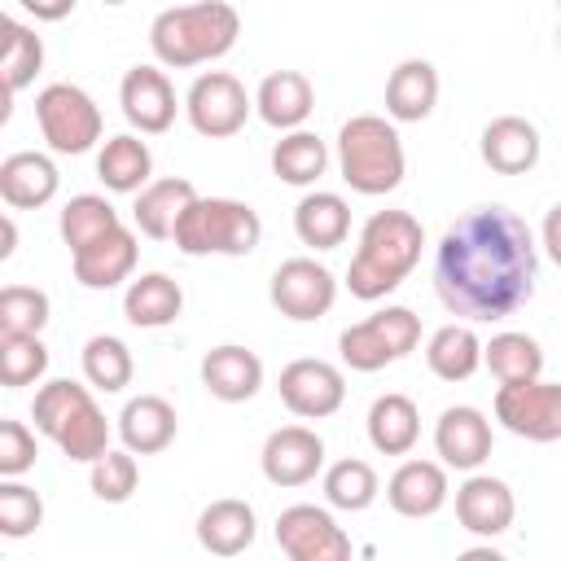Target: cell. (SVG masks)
Listing matches in <instances>:
<instances>
[{"label": "cell", "instance_id": "cell-1", "mask_svg": "<svg viewBox=\"0 0 561 561\" xmlns=\"http://www.w3.org/2000/svg\"><path fill=\"white\" fill-rule=\"evenodd\" d=\"M535 232L508 206H478L460 215L434 250V294L469 324L517 316L535 294Z\"/></svg>", "mask_w": 561, "mask_h": 561}, {"label": "cell", "instance_id": "cell-2", "mask_svg": "<svg viewBox=\"0 0 561 561\" xmlns=\"http://www.w3.org/2000/svg\"><path fill=\"white\" fill-rule=\"evenodd\" d=\"M421 245H425V228L412 210H373L359 228V245L346 267L351 298L377 302L394 294L421 263Z\"/></svg>", "mask_w": 561, "mask_h": 561}, {"label": "cell", "instance_id": "cell-3", "mask_svg": "<svg viewBox=\"0 0 561 561\" xmlns=\"http://www.w3.org/2000/svg\"><path fill=\"white\" fill-rule=\"evenodd\" d=\"M237 35H241V13L228 0H197V4L162 9L149 26V48L158 66L188 70L232 53Z\"/></svg>", "mask_w": 561, "mask_h": 561}, {"label": "cell", "instance_id": "cell-4", "mask_svg": "<svg viewBox=\"0 0 561 561\" xmlns=\"http://www.w3.org/2000/svg\"><path fill=\"white\" fill-rule=\"evenodd\" d=\"M31 421L35 430L61 447L66 460H79V465H92L101 451H110V421L105 412L96 408L92 390L70 381V377H53L35 390V403H31Z\"/></svg>", "mask_w": 561, "mask_h": 561}, {"label": "cell", "instance_id": "cell-5", "mask_svg": "<svg viewBox=\"0 0 561 561\" xmlns=\"http://www.w3.org/2000/svg\"><path fill=\"white\" fill-rule=\"evenodd\" d=\"M337 171H342L346 188L359 197L394 193L403 184V171H408L394 118H381V114L346 118L337 131Z\"/></svg>", "mask_w": 561, "mask_h": 561}, {"label": "cell", "instance_id": "cell-6", "mask_svg": "<svg viewBox=\"0 0 561 561\" xmlns=\"http://www.w3.org/2000/svg\"><path fill=\"white\" fill-rule=\"evenodd\" d=\"M171 241L188 259H206V254L241 259L263 241V219L254 206H245L237 197H193L188 210L180 215Z\"/></svg>", "mask_w": 561, "mask_h": 561}, {"label": "cell", "instance_id": "cell-7", "mask_svg": "<svg viewBox=\"0 0 561 561\" xmlns=\"http://www.w3.org/2000/svg\"><path fill=\"white\" fill-rule=\"evenodd\" d=\"M416 342H421V316L408 307H381V311L342 329L337 355L351 373H377V368L412 355Z\"/></svg>", "mask_w": 561, "mask_h": 561}, {"label": "cell", "instance_id": "cell-8", "mask_svg": "<svg viewBox=\"0 0 561 561\" xmlns=\"http://www.w3.org/2000/svg\"><path fill=\"white\" fill-rule=\"evenodd\" d=\"M35 123H39V136L48 140V149L70 153V158L88 153L105 131L96 101L79 83H48L35 96Z\"/></svg>", "mask_w": 561, "mask_h": 561}, {"label": "cell", "instance_id": "cell-9", "mask_svg": "<svg viewBox=\"0 0 561 561\" xmlns=\"http://www.w3.org/2000/svg\"><path fill=\"white\" fill-rule=\"evenodd\" d=\"M254 110V96L245 92V83L228 70H206L193 79V88L184 92V114L193 123L197 136L206 140H228L245 127Z\"/></svg>", "mask_w": 561, "mask_h": 561}, {"label": "cell", "instance_id": "cell-10", "mask_svg": "<svg viewBox=\"0 0 561 561\" xmlns=\"http://www.w3.org/2000/svg\"><path fill=\"white\" fill-rule=\"evenodd\" d=\"M495 421L526 438V443H552L561 438V386L530 377V381H500L495 390Z\"/></svg>", "mask_w": 561, "mask_h": 561}, {"label": "cell", "instance_id": "cell-11", "mask_svg": "<svg viewBox=\"0 0 561 561\" xmlns=\"http://www.w3.org/2000/svg\"><path fill=\"white\" fill-rule=\"evenodd\" d=\"M267 294H272V307H276L285 320L311 324V320H320V316L333 311V302H337V280H333V272H329L324 263L298 254V259H285V263L272 272Z\"/></svg>", "mask_w": 561, "mask_h": 561}, {"label": "cell", "instance_id": "cell-12", "mask_svg": "<svg viewBox=\"0 0 561 561\" xmlns=\"http://www.w3.org/2000/svg\"><path fill=\"white\" fill-rule=\"evenodd\" d=\"M276 548L289 561H346L351 535L320 504H289L276 517Z\"/></svg>", "mask_w": 561, "mask_h": 561}, {"label": "cell", "instance_id": "cell-13", "mask_svg": "<svg viewBox=\"0 0 561 561\" xmlns=\"http://www.w3.org/2000/svg\"><path fill=\"white\" fill-rule=\"evenodd\" d=\"M280 403L302 421H324L346 403V377L329 359H294L280 368Z\"/></svg>", "mask_w": 561, "mask_h": 561}, {"label": "cell", "instance_id": "cell-14", "mask_svg": "<svg viewBox=\"0 0 561 561\" xmlns=\"http://www.w3.org/2000/svg\"><path fill=\"white\" fill-rule=\"evenodd\" d=\"M259 465L272 486H307L316 473H324V438L307 425H280L267 434Z\"/></svg>", "mask_w": 561, "mask_h": 561}, {"label": "cell", "instance_id": "cell-15", "mask_svg": "<svg viewBox=\"0 0 561 561\" xmlns=\"http://www.w3.org/2000/svg\"><path fill=\"white\" fill-rule=\"evenodd\" d=\"M118 105L123 118L140 131V136H162L175 123V88L167 79L162 66H131L118 83Z\"/></svg>", "mask_w": 561, "mask_h": 561}, {"label": "cell", "instance_id": "cell-16", "mask_svg": "<svg viewBox=\"0 0 561 561\" xmlns=\"http://www.w3.org/2000/svg\"><path fill=\"white\" fill-rule=\"evenodd\" d=\"M517 517V500H513V486L504 478H491V473H469L460 486H456V522L460 530L478 535V539H495L513 526Z\"/></svg>", "mask_w": 561, "mask_h": 561}, {"label": "cell", "instance_id": "cell-17", "mask_svg": "<svg viewBox=\"0 0 561 561\" xmlns=\"http://www.w3.org/2000/svg\"><path fill=\"white\" fill-rule=\"evenodd\" d=\"M434 451L447 469H460V473H473L486 465L491 456V421L482 408L473 403H456V408H443L438 425H434Z\"/></svg>", "mask_w": 561, "mask_h": 561}, {"label": "cell", "instance_id": "cell-18", "mask_svg": "<svg viewBox=\"0 0 561 561\" xmlns=\"http://www.w3.org/2000/svg\"><path fill=\"white\" fill-rule=\"evenodd\" d=\"M478 153L482 162L495 171V175H526L535 171L539 153H543V140H539V127L522 114H500L482 127V140H478Z\"/></svg>", "mask_w": 561, "mask_h": 561}, {"label": "cell", "instance_id": "cell-19", "mask_svg": "<svg viewBox=\"0 0 561 561\" xmlns=\"http://www.w3.org/2000/svg\"><path fill=\"white\" fill-rule=\"evenodd\" d=\"M136 259H140L136 232L127 224H118L105 237H96L92 245H83L79 254H70V267H75V280L83 289H114V285L131 280Z\"/></svg>", "mask_w": 561, "mask_h": 561}, {"label": "cell", "instance_id": "cell-20", "mask_svg": "<svg viewBox=\"0 0 561 561\" xmlns=\"http://www.w3.org/2000/svg\"><path fill=\"white\" fill-rule=\"evenodd\" d=\"M447 495H451V482L443 460H403L386 482V504L412 522L434 517L447 504Z\"/></svg>", "mask_w": 561, "mask_h": 561}, {"label": "cell", "instance_id": "cell-21", "mask_svg": "<svg viewBox=\"0 0 561 561\" xmlns=\"http://www.w3.org/2000/svg\"><path fill=\"white\" fill-rule=\"evenodd\" d=\"M202 386L219 403H245L263 386V359L250 346L224 342V346L202 355Z\"/></svg>", "mask_w": 561, "mask_h": 561}, {"label": "cell", "instance_id": "cell-22", "mask_svg": "<svg viewBox=\"0 0 561 561\" xmlns=\"http://www.w3.org/2000/svg\"><path fill=\"white\" fill-rule=\"evenodd\" d=\"M57 162L39 149H18L0 162V197L13 210H39L57 197Z\"/></svg>", "mask_w": 561, "mask_h": 561}, {"label": "cell", "instance_id": "cell-23", "mask_svg": "<svg viewBox=\"0 0 561 561\" xmlns=\"http://www.w3.org/2000/svg\"><path fill=\"white\" fill-rule=\"evenodd\" d=\"M254 110L272 131H294L316 110V88L302 70H272L254 92Z\"/></svg>", "mask_w": 561, "mask_h": 561}, {"label": "cell", "instance_id": "cell-24", "mask_svg": "<svg viewBox=\"0 0 561 561\" xmlns=\"http://www.w3.org/2000/svg\"><path fill=\"white\" fill-rule=\"evenodd\" d=\"M175 430H180V416H175V408L162 394H136L118 412V438L136 456L167 451L175 443Z\"/></svg>", "mask_w": 561, "mask_h": 561}, {"label": "cell", "instance_id": "cell-25", "mask_svg": "<svg viewBox=\"0 0 561 561\" xmlns=\"http://www.w3.org/2000/svg\"><path fill=\"white\" fill-rule=\"evenodd\" d=\"M259 535V517L245 500L237 495H224V500H210L202 513H197V543L210 552V557H241Z\"/></svg>", "mask_w": 561, "mask_h": 561}, {"label": "cell", "instance_id": "cell-26", "mask_svg": "<svg viewBox=\"0 0 561 561\" xmlns=\"http://www.w3.org/2000/svg\"><path fill=\"white\" fill-rule=\"evenodd\" d=\"M193 197H197V188H193V180H184V175L149 180V184L136 193L131 219H136V228H140L149 241H171V237H175V224H180V215L188 210Z\"/></svg>", "mask_w": 561, "mask_h": 561}, {"label": "cell", "instance_id": "cell-27", "mask_svg": "<svg viewBox=\"0 0 561 561\" xmlns=\"http://www.w3.org/2000/svg\"><path fill=\"white\" fill-rule=\"evenodd\" d=\"M438 105V70L425 57H408L386 79V114L394 123H421Z\"/></svg>", "mask_w": 561, "mask_h": 561}, {"label": "cell", "instance_id": "cell-28", "mask_svg": "<svg viewBox=\"0 0 561 561\" xmlns=\"http://www.w3.org/2000/svg\"><path fill=\"white\" fill-rule=\"evenodd\" d=\"M294 232L311 250H337L351 232V206L342 193L316 188L294 206Z\"/></svg>", "mask_w": 561, "mask_h": 561}, {"label": "cell", "instance_id": "cell-29", "mask_svg": "<svg viewBox=\"0 0 561 561\" xmlns=\"http://www.w3.org/2000/svg\"><path fill=\"white\" fill-rule=\"evenodd\" d=\"M184 311V289L167 272H145L123 294V316L136 329H167Z\"/></svg>", "mask_w": 561, "mask_h": 561}, {"label": "cell", "instance_id": "cell-30", "mask_svg": "<svg viewBox=\"0 0 561 561\" xmlns=\"http://www.w3.org/2000/svg\"><path fill=\"white\" fill-rule=\"evenodd\" d=\"M368 443L381 456H408L421 438V408L408 394H381L368 408Z\"/></svg>", "mask_w": 561, "mask_h": 561}, {"label": "cell", "instance_id": "cell-31", "mask_svg": "<svg viewBox=\"0 0 561 561\" xmlns=\"http://www.w3.org/2000/svg\"><path fill=\"white\" fill-rule=\"evenodd\" d=\"M153 175V153L140 136L131 131H118L101 145L96 153V180L110 188V193H140Z\"/></svg>", "mask_w": 561, "mask_h": 561}, {"label": "cell", "instance_id": "cell-32", "mask_svg": "<svg viewBox=\"0 0 561 561\" xmlns=\"http://www.w3.org/2000/svg\"><path fill=\"white\" fill-rule=\"evenodd\" d=\"M329 167V145L307 131V127H294V131H280V140L272 145V175L280 184H294V188H311Z\"/></svg>", "mask_w": 561, "mask_h": 561}, {"label": "cell", "instance_id": "cell-33", "mask_svg": "<svg viewBox=\"0 0 561 561\" xmlns=\"http://www.w3.org/2000/svg\"><path fill=\"white\" fill-rule=\"evenodd\" d=\"M425 364L438 381H469L482 368V342L473 324H443L425 342Z\"/></svg>", "mask_w": 561, "mask_h": 561}, {"label": "cell", "instance_id": "cell-34", "mask_svg": "<svg viewBox=\"0 0 561 561\" xmlns=\"http://www.w3.org/2000/svg\"><path fill=\"white\" fill-rule=\"evenodd\" d=\"M482 364L491 368L495 381H530L543 373V346L530 333H495L491 342H482Z\"/></svg>", "mask_w": 561, "mask_h": 561}, {"label": "cell", "instance_id": "cell-35", "mask_svg": "<svg viewBox=\"0 0 561 561\" xmlns=\"http://www.w3.org/2000/svg\"><path fill=\"white\" fill-rule=\"evenodd\" d=\"M118 224H123L118 210H114L101 193H79V197H70V202L61 206V219H57L61 241H66L70 254H79L83 245H92L96 237H105V232L118 228Z\"/></svg>", "mask_w": 561, "mask_h": 561}, {"label": "cell", "instance_id": "cell-36", "mask_svg": "<svg viewBox=\"0 0 561 561\" xmlns=\"http://www.w3.org/2000/svg\"><path fill=\"white\" fill-rule=\"evenodd\" d=\"M381 482H377V469L359 456H346V460H333L324 469V500L329 508H342V513H364L373 500H377Z\"/></svg>", "mask_w": 561, "mask_h": 561}, {"label": "cell", "instance_id": "cell-37", "mask_svg": "<svg viewBox=\"0 0 561 561\" xmlns=\"http://www.w3.org/2000/svg\"><path fill=\"white\" fill-rule=\"evenodd\" d=\"M131 373H136V364H131V351H127L123 337L96 333V337L83 342V377H88L92 390L118 394L123 386H131Z\"/></svg>", "mask_w": 561, "mask_h": 561}, {"label": "cell", "instance_id": "cell-38", "mask_svg": "<svg viewBox=\"0 0 561 561\" xmlns=\"http://www.w3.org/2000/svg\"><path fill=\"white\" fill-rule=\"evenodd\" d=\"M48 373V346L39 333H0V386L22 390Z\"/></svg>", "mask_w": 561, "mask_h": 561}, {"label": "cell", "instance_id": "cell-39", "mask_svg": "<svg viewBox=\"0 0 561 561\" xmlns=\"http://www.w3.org/2000/svg\"><path fill=\"white\" fill-rule=\"evenodd\" d=\"M39 70H44V39L26 22L4 18V88H9V96L31 88Z\"/></svg>", "mask_w": 561, "mask_h": 561}, {"label": "cell", "instance_id": "cell-40", "mask_svg": "<svg viewBox=\"0 0 561 561\" xmlns=\"http://www.w3.org/2000/svg\"><path fill=\"white\" fill-rule=\"evenodd\" d=\"M88 482H92V495L105 500V504H127L140 486V465H136V451H101L92 465H88Z\"/></svg>", "mask_w": 561, "mask_h": 561}, {"label": "cell", "instance_id": "cell-41", "mask_svg": "<svg viewBox=\"0 0 561 561\" xmlns=\"http://www.w3.org/2000/svg\"><path fill=\"white\" fill-rule=\"evenodd\" d=\"M44 522V500L35 486L18 482V478H4L0 482V535L4 539H26L35 535Z\"/></svg>", "mask_w": 561, "mask_h": 561}, {"label": "cell", "instance_id": "cell-42", "mask_svg": "<svg viewBox=\"0 0 561 561\" xmlns=\"http://www.w3.org/2000/svg\"><path fill=\"white\" fill-rule=\"evenodd\" d=\"M48 324V294L35 285L0 289V333H39Z\"/></svg>", "mask_w": 561, "mask_h": 561}, {"label": "cell", "instance_id": "cell-43", "mask_svg": "<svg viewBox=\"0 0 561 561\" xmlns=\"http://www.w3.org/2000/svg\"><path fill=\"white\" fill-rule=\"evenodd\" d=\"M35 434L22 421H0V478H22L26 469H35Z\"/></svg>", "mask_w": 561, "mask_h": 561}, {"label": "cell", "instance_id": "cell-44", "mask_svg": "<svg viewBox=\"0 0 561 561\" xmlns=\"http://www.w3.org/2000/svg\"><path fill=\"white\" fill-rule=\"evenodd\" d=\"M35 22H61V18H70L75 13V4L79 0H18Z\"/></svg>", "mask_w": 561, "mask_h": 561}, {"label": "cell", "instance_id": "cell-45", "mask_svg": "<svg viewBox=\"0 0 561 561\" xmlns=\"http://www.w3.org/2000/svg\"><path fill=\"white\" fill-rule=\"evenodd\" d=\"M539 241H543V250H548V259L561 267V202L543 215V228H539Z\"/></svg>", "mask_w": 561, "mask_h": 561}, {"label": "cell", "instance_id": "cell-46", "mask_svg": "<svg viewBox=\"0 0 561 561\" xmlns=\"http://www.w3.org/2000/svg\"><path fill=\"white\" fill-rule=\"evenodd\" d=\"M0 232H4V245H0V259H9V254L18 250V224H13L9 215H4V219H0Z\"/></svg>", "mask_w": 561, "mask_h": 561}, {"label": "cell", "instance_id": "cell-47", "mask_svg": "<svg viewBox=\"0 0 561 561\" xmlns=\"http://www.w3.org/2000/svg\"><path fill=\"white\" fill-rule=\"evenodd\" d=\"M101 4H127V0H101Z\"/></svg>", "mask_w": 561, "mask_h": 561}, {"label": "cell", "instance_id": "cell-48", "mask_svg": "<svg viewBox=\"0 0 561 561\" xmlns=\"http://www.w3.org/2000/svg\"><path fill=\"white\" fill-rule=\"evenodd\" d=\"M557 44H561V26H557Z\"/></svg>", "mask_w": 561, "mask_h": 561}, {"label": "cell", "instance_id": "cell-49", "mask_svg": "<svg viewBox=\"0 0 561 561\" xmlns=\"http://www.w3.org/2000/svg\"><path fill=\"white\" fill-rule=\"evenodd\" d=\"M557 9H561V0H557Z\"/></svg>", "mask_w": 561, "mask_h": 561}]
</instances>
